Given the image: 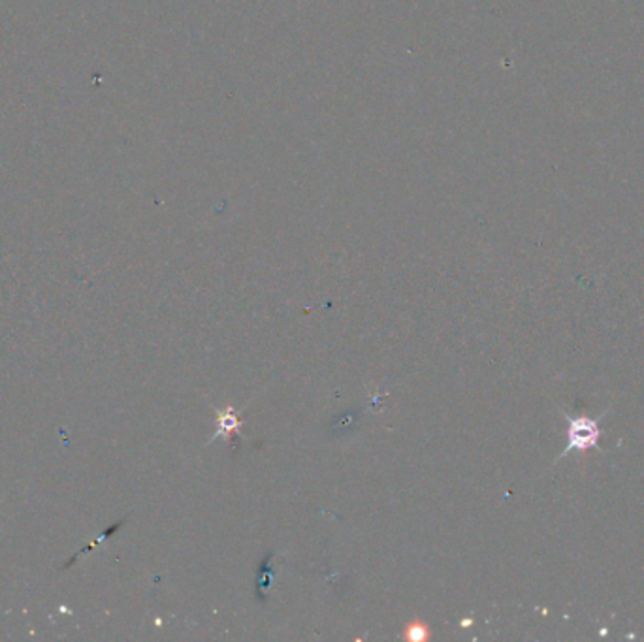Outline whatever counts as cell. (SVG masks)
<instances>
[{"label": "cell", "instance_id": "6da1fadb", "mask_svg": "<svg viewBox=\"0 0 644 642\" xmlns=\"http://www.w3.org/2000/svg\"><path fill=\"white\" fill-rule=\"evenodd\" d=\"M599 428L596 420L580 419V420H571L569 422V449H590L597 443L599 437Z\"/></svg>", "mask_w": 644, "mask_h": 642}]
</instances>
